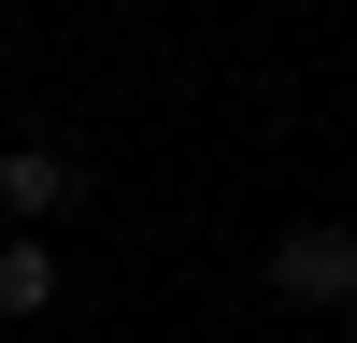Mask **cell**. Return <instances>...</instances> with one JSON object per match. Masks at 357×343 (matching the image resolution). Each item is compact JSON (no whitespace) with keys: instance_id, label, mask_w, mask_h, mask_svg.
<instances>
[{"instance_id":"obj_1","label":"cell","mask_w":357,"mask_h":343,"mask_svg":"<svg viewBox=\"0 0 357 343\" xmlns=\"http://www.w3.org/2000/svg\"><path fill=\"white\" fill-rule=\"evenodd\" d=\"M272 300H301V314H357V215H301L272 243Z\"/></svg>"},{"instance_id":"obj_2","label":"cell","mask_w":357,"mask_h":343,"mask_svg":"<svg viewBox=\"0 0 357 343\" xmlns=\"http://www.w3.org/2000/svg\"><path fill=\"white\" fill-rule=\"evenodd\" d=\"M72 200H86V172L57 143H0V229H57Z\"/></svg>"},{"instance_id":"obj_3","label":"cell","mask_w":357,"mask_h":343,"mask_svg":"<svg viewBox=\"0 0 357 343\" xmlns=\"http://www.w3.org/2000/svg\"><path fill=\"white\" fill-rule=\"evenodd\" d=\"M0 314H57V243H43V229L0 243Z\"/></svg>"},{"instance_id":"obj_4","label":"cell","mask_w":357,"mask_h":343,"mask_svg":"<svg viewBox=\"0 0 357 343\" xmlns=\"http://www.w3.org/2000/svg\"><path fill=\"white\" fill-rule=\"evenodd\" d=\"M0 243H15V229H0Z\"/></svg>"}]
</instances>
